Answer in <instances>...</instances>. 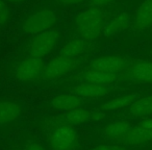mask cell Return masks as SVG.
I'll list each match as a JSON object with an SVG mask.
<instances>
[{
  "instance_id": "1",
  "label": "cell",
  "mask_w": 152,
  "mask_h": 150,
  "mask_svg": "<svg viewBox=\"0 0 152 150\" xmlns=\"http://www.w3.org/2000/svg\"><path fill=\"white\" fill-rule=\"evenodd\" d=\"M75 24L79 38L92 42L103 31L105 15L99 7H90L76 17Z\"/></svg>"
},
{
  "instance_id": "2",
  "label": "cell",
  "mask_w": 152,
  "mask_h": 150,
  "mask_svg": "<svg viewBox=\"0 0 152 150\" xmlns=\"http://www.w3.org/2000/svg\"><path fill=\"white\" fill-rule=\"evenodd\" d=\"M56 23V16L52 11L42 10L28 16L21 24L22 32L37 36L47 30L52 29Z\"/></svg>"
},
{
  "instance_id": "3",
  "label": "cell",
  "mask_w": 152,
  "mask_h": 150,
  "mask_svg": "<svg viewBox=\"0 0 152 150\" xmlns=\"http://www.w3.org/2000/svg\"><path fill=\"white\" fill-rule=\"evenodd\" d=\"M58 40V32L50 29L34 36L27 47L28 57L43 59L54 49Z\"/></svg>"
},
{
  "instance_id": "4",
  "label": "cell",
  "mask_w": 152,
  "mask_h": 150,
  "mask_svg": "<svg viewBox=\"0 0 152 150\" xmlns=\"http://www.w3.org/2000/svg\"><path fill=\"white\" fill-rule=\"evenodd\" d=\"M77 140V131L73 125L63 123L53 128L50 145L53 150H71Z\"/></svg>"
},
{
  "instance_id": "5",
  "label": "cell",
  "mask_w": 152,
  "mask_h": 150,
  "mask_svg": "<svg viewBox=\"0 0 152 150\" xmlns=\"http://www.w3.org/2000/svg\"><path fill=\"white\" fill-rule=\"evenodd\" d=\"M45 64L41 59L27 57L17 65L14 72L15 78L21 83H31L43 74Z\"/></svg>"
},
{
  "instance_id": "6",
  "label": "cell",
  "mask_w": 152,
  "mask_h": 150,
  "mask_svg": "<svg viewBox=\"0 0 152 150\" xmlns=\"http://www.w3.org/2000/svg\"><path fill=\"white\" fill-rule=\"evenodd\" d=\"M77 66V59L57 55L45 65L43 75L48 79H55L71 72Z\"/></svg>"
},
{
  "instance_id": "7",
  "label": "cell",
  "mask_w": 152,
  "mask_h": 150,
  "mask_svg": "<svg viewBox=\"0 0 152 150\" xmlns=\"http://www.w3.org/2000/svg\"><path fill=\"white\" fill-rule=\"evenodd\" d=\"M128 66L126 65V61L121 56L116 55H103L95 59L90 65V69L98 70L108 74H116L125 71Z\"/></svg>"
},
{
  "instance_id": "8",
  "label": "cell",
  "mask_w": 152,
  "mask_h": 150,
  "mask_svg": "<svg viewBox=\"0 0 152 150\" xmlns=\"http://www.w3.org/2000/svg\"><path fill=\"white\" fill-rule=\"evenodd\" d=\"M125 76L141 85H152V61H137L128 66Z\"/></svg>"
},
{
  "instance_id": "9",
  "label": "cell",
  "mask_w": 152,
  "mask_h": 150,
  "mask_svg": "<svg viewBox=\"0 0 152 150\" xmlns=\"http://www.w3.org/2000/svg\"><path fill=\"white\" fill-rule=\"evenodd\" d=\"M152 142V129H147L135 124L132 126L118 143L123 146H141Z\"/></svg>"
},
{
  "instance_id": "10",
  "label": "cell",
  "mask_w": 152,
  "mask_h": 150,
  "mask_svg": "<svg viewBox=\"0 0 152 150\" xmlns=\"http://www.w3.org/2000/svg\"><path fill=\"white\" fill-rule=\"evenodd\" d=\"M23 108L19 102L0 100V128L7 127L21 118Z\"/></svg>"
},
{
  "instance_id": "11",
  "label": "cell",
  "mask_w": 152,
  "mask_h": 150,
  "mask_svg": "<svg viewBox=\"0 0 152 150\" xmlns=\"http://www.w3.org/2000/svg\"><path fill=\"white\" fill-rule=\"evenodd\" d=\"M112 91L110 85H98V83H85L76 86L72 89L75 95L81 98H98L106 96Z\"/></svg>"
},
{
  "instance_id": "12",
  "label": "cell",
  "mask_w": 152,
  "mask_h": 150,
  "mask_svg": "<svg viewBox=\"0 0 152 150\" xmlns=\"http://www.w3.org/2000/svg\"><path fill=\"white\" fill-rule=\"evenodd\" d=\"M83 98L75 95V94H61L54 96L50 100V106L53 110L69 112L75 108H81L83 103Z\"/></svg>"
},
{
  "instance_id": "13",
  "label": "cell",
  "mask_w": 152,
  "mask_h": 150,
  "mask_svg": "<svg viewBox=\"0 0 152 150\" xmlns=\"http://www.w3.org/2000/svg\"><path fill=\"white\" fill-rule=\"evenodd\" d=\"M134 26L137 30H145L152 26V0H144L134 15Z\"/></svg>"
},
{
  "instance_id": "14",
  "label": "cell",
  "mask_w": 152,
  "mask_h": 150,
  "mask_svg": "<svg viewBox=\"0 0 152 150\" xmlns=\"http://www.w3.org/2000/svg\"><path fill=\"white\" fill-rule=\"evenodd\" d=\"M131 127H132V124L129 121L126 120L115 121V122H112L110 124L105 125L102 128L101 135L105 139L118 142Z\"/></svg>"
},
{
  "instance_id": "15",
  "label": "cell",
  "mask_w": 152,
  "mask_h": 150,
  "mask_svg": "<svg viewBox=\"0 0 152 150\" xmlns=\"http://www.w3.org/2000/svg\"><path fill=\"white\" fill-rule=\"evenodd\" d=\"M91 50V42L81 38H75L68 41L61 51V55L69 57H76Z\"/></svg>"
},
{
  "instance_id": "16",
  "label": "cell",
  "mask_w": 152,
  "mask_h": 150,
  "mask_svg": "<svg viewBox=\"0 0 152 150\" xmlns=\"http://www.w3.org/2000/svg\"><path fill=\"white\" fill-rule=\"evenodd\" d=\"M129 115L133 118H148L152 116V95L137 98L128 108Z\"/></svg>"
},
{
  "instance_id": "17",
  "label": "cell",
  "mask_w": 152,
  "mask_h": 150,
  "mask_svg": "<svg viewBox=\"0 0 152 150\" xmlns=\"http://www.w3.org/2000/svg\"><path fill=\"white\" fill-rule=\"evenodd\" d=\"M137 99V96L134 94H128V95H123L116 97L110 101L105 102L101 106V110L104 112H112V110H122L125 108H129L135 100Z\"/></svg>"
},
{
  "instance_id": "18",
  "label": "cell",
  "mask_w": 152,
  "mask_h": 150,
  "mask_svg": "<svg viewBox=\"0 0 152 150\" xmlns=\"http://www.w3.org/2000/svg\"><path fill=\"white\" fill-rule=\"evenodd\" d=\"M118 75L116 74H108L104 72L98 71V70L90 69L85 73L86 83H98V85H112L113 83L118 79Z\"/></svg>"
},
{
  "instance_id": "19",
  "label": "cell",
  "mask_w": 152,
  "mask_h": 150,
  "mask_svg": "<svg viewBox=\"0 0 152 150\" xmlns=\"http://www.w3.org/2000/svg\"><path fill=\"white\" fill-rule=\"evenodd\" d=\"M89 120H91V113L81 108L66 112L64 116L65 123L70 125H81L87 123Z\"/></svg>"
},
{
  "instance_id": "20",
  "label": "cell",
  "mask_w": 152,
  "mask_h": 150,
  "mask_svg": "<svg viewBox=\"0 0 152 150\" xmlns=\"http://www.w3.org/2000/svg\"><path fill=\"white\" fill-rule=\"evenodd\" d=\"M130 24V19L127 14H120L116 16L112 21L110 22L107 26V31L110 34H115V32L121 31V30L127 28Z\"/></svg>"
},
{
  "instance_id": "21",
  "label": "cell",
  "mask_w": 152,
  "mask_h": 150,
  "mask_svg": "<svg viewBox=\"0 0 152 150\" xmlns=\"http://www.w3.org/2000/svg\"><path fill=\"white\" fill-rule=\"evenodd\" d=\"M10 18V9L4 0H0V26L4 25Z\"/></svg>"
},
{
  "instance_id": "22",
  "label": "cell",
  "mask_w": 152,
  "mask_h": 150,
  "mask_svg": "<svg viewBox=\"0 0 152 150\" xmlns=\"http://www.w3.org/2000/svg\"><path fill=\"white\" fill-rule=\"evenodd\" d=\"M92 150H126V148L120 144H101Z\"/></svg>"
},
{
  "instance_id": "23",
  "label": "cell",
  "mask_w": 152,
  "mask_h": 150,
  "mask_svg": "<svg viewBox=\"0 0 152 150\" xmlns=\"http://www.w3.org/2000/svg\"><path fill=\"white\" fill-rule=\"evenodd\" d=\"M116 0H91V4L94 7H103L105 5H108L110 3L115 2Z\"/></svg>"
},
{
  "instance_id": "24",
  "label": "cell",
  "mask_w": 152,
  "mask_h": 150,
  "mask_svg": "<svg viewBox=\"0 0 152 150\" xmlns=\"http://www.w3.org/2000/svg\"><path fill=\"white\" fill-rule=\"evenodd\" d=\"M137 125L141 127H144V128H147V129H152V118H144L140 121L139 123H137Z\"/></svg>"
},
{
  "instance_id": "25",
  "label": "cell",
  "mask_w": 152,
  "mask_h": 150,
  "mask_svg": "<svg viewBox=\"0 0 152 150\" xmlns=\"http://www.w3.org/2000/svg\"><path fill=\"white\" fill-rule=\"evenodd\" d=\"M25 150H46V149H45V148L43 147L40 143L32 141V142H29V143L27 144Z\"/></svg>"
},
{
  "instance_id": "26",
  "label": "cell",
  "mask_w": 152,
  "mask_h": 150,
  "mask_svg": "<svg viewBox=\"0 0 152 150\" xmlns=\"http://www.w3.org/2000/svg\"><path fill=\"white\" fill-rule=\"evenodd\" d=\"M57 1L65 5H74V4L81 3L83 1H85V0H57Z\"/></svg>"
},
{
  "instance_id": "27",
  "label": "cell",
  "mask_w": 152,
  "mask_h": 150,
  "mask_svg": "<svg viewBox=\"0 0 152 150\" xmlns=\"http://www.w3.org/2000/svg\"><path fill=\"white\" fill-rule=\"evenodd\" d=\"M5 1L12 2V3H21V2H23V1H25V0H5Z\"/></svg>"
},
{
  "instance_id": "28",
  "label": "cell",
  "mask_w": 152,
  "mask_h": 150,
  "mask_svg": "<svg viewBox=\"0 0 152 150\" xmlns=\"http://www.w3.org/2000/svg\"><path fill=\"white\" fill-rule=\"evenodd\" d=\"M13 150H20V149H13Z\"/></svg>"
}]
</instances>
